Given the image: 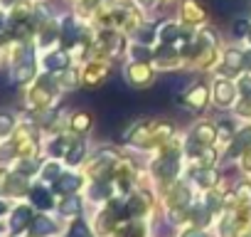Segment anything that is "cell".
Instances as JSON below:
<instances>
[{
	"label": "cell",
	"mask_w": 251,
	"mask_h": 237,
	"mask_svg": "<svg viewBox=\"0 0 251 237\" xmlns=\"http://www.w3.org/2000/svg\"><path fill=\"white\" fill-rule=\"evenodd\" d=\"M249 146H251V129H244V131L239 134V139L231 144V148H229V156H239V153H244Z\"/></svg>",
	"instance_id": "6da1fadb"
},
{
	"label": "cell",
	"mask_w": 251,
	"mask_h": 237,
	"mask_svg": "<svg viewBox=\"0 0 251 237\" xmlns=\"http://www.w3.org/2000/svg\"><path fill=\"white\" fill-rule=\"evenodd\" d=\"M79 185H81V178H76V176H62L57 180V190H62V193H76Z\"/></svg>",
	"instance_id": "7a4b0ae2"
},
{
	"label": "cell",
	"mask_w": 251,
	"mask_h": 237,
	"mask_svg": "<svg viewBox=\"0 0 251 237\" xmlns=\"http://www.w3.org/2000/svg\"><path fill=\"white\" fill-rule=\"evenodd\" d=\"M54 230H57V225L52 220H47V217H35V222H32V235L35 237H40L45 232H54Z\"/></svg>",
	"instance_id": "3957f363"
},
{
	"label": "cell",
	"mask_w": 251,
	"mask_h": 237,
	"mask_svg": "<svg viewBox=\"0 0 251 237\" xmlns=\"http://www.w3.org/2000/svg\"><path fill=\"white\" fill-rule=\"evenodd\" d=\"M214 94H217L219 104H229L231 96H234V87H231L229 82H219V84L214 87Z\"/></svg>",
	"instance_id": "277c9868"
},
{
	"label": "cell",
	"mask_w": 251,
	"mask_h": 237,
	"mask_svg": "<svg viewBox=\"0 0 251 237\" xmlns=\"http://www.w3.org/2000/svg\"><path fill=\"white\" fill-rule=\"evenodd\" d=\"M241 67H244V55L236 52V50L226 52V72H234V69H241Z\"/></svg>",
	"instance_id": "5b68a950"
},
{
	"label": "cell",
	"mask_w": 251,
	"mask_h": 237,
	"mask_svg": "<svg viewBox=\"0 0 251 237\" xmlns=\"http://www.w3.org/2000/svg\"><path fill=\"white\" fill-rule=\"evenodd\" d=\"M67 64H69V59H67L64 52H57V55H50L47 57V67L50 69H67Z\"/></svg>",
	"instance_id": "8992f818"
},
{
	"label": "cell",
	"mask_w": 251,
	"mask_h": 237,
	"mask_svg": "<svg viewBox=\"0 0 251 237\" xmlns=\"http://www.w3.org/2000/svg\"><path fill=\"white\" fill-rule=\"evenodd\" d=\"M200 144H209L212 139H214V129L212 126H207V124H202V126H197L195 129V134H192Z\"/></svg>",
	"instance_id": "52a82bcc"
},
{
	"label": "cell",
	"mask_w": 251,
	"mask_h": 237,
	"mask_svg": "<svg viewBox=\"0 0 251 237\" xmlns=\"http://www.w3.org/2000/svg\"><path fill=\"white\" fill-rule=\"evenodd\" d=\"M30 220V210L27 207H18L15 215H13V230H23Z\"/></svg>",
	"instance_id": "ba28073f"
},
{
	"label": "cell",
	"mask_w": 251,
	"mask_h": 237,
	"mask_svg": "<svg viewBox=\"0 0 251 237\" xmlns=\"http://www.w3.org/2000/svg\"><path fill=\"white\" fill-rule=\"evenodd\" d=\"M5 188H8L10 193H23V190L27 188V180H25V176H13V178H8Z\"/></svg>",
	"instance_id": "9c48e42d"
},
{
	"label": "cell",
	"mask_w": 251,
	"mask_h": 237,
	"mask_svg": "<svg viewBox=\"0 0 251 237\" xmlns=\"http://www.w3.org/2000/svg\"><path fill=\"white\" fill-rule=\"evenodd\" d=\"M59 210H62L64 215H76V212L81 210V203H79V198L72 195V198H67V200L59 205Z\"/></svg>",
	"instance_id": "30bf717a"
},
{
	"label": "cell",
	"mask_w": 251,
	"mask_h": 237,
	"mask_svg": "<svg viewBox=\"0 0 251 237\" xmlns=\"http://www.w3.org/2000/svg\"><path fill=\"white\" fill-rule=\"evenodd\" d=\"M81 156H84V144H81V141H76V144L72 146V151L67 153V161H69V163H79V161H81Z\"/></svg>",
	"instance_id": "8fae6325"
},
{
	"label": "cell",
	"mask_w": 251,
	"mask_h": 237,
	"mask_svg": "<svg viewBox=\"0 0 251 237\" xmlns=\"http://www.w3.org/2000/svg\"><path fill=\"white\" fill-rule=\"evenodd\" d=\"M13 131V116L8 114H0V136H5Z\"/></svg>",
	"instance_id": "7c38bea8"
},
{
	"label": "cell",
	"mask_w": 251,
	"mask_h": 237,
	"mask_svg": "<svg viewBox=\"0 0 251 237\" xmlns=\"http://www.w3.org/2000/svg\"><path fill=\"white\" fill-rule=\"evenodd\" d=\"M200 183H202V185H212V183H217V173H212V171H202V173H200Z\"/></svg>",
	"instance_id": "4fadbf2b"
},
{
	"label": "cell",
	"mask_w": 251,
	"mask_h": 237,
	"mask_svg": "<svg viewBox=\"0 0 251 237\" xmlns=\"http://www.w3.org/2000/svg\"><path fill=\"white\" fill-rule=\"evenodd\" d=\"M86 126H89V116H86V114L74 116V129H79V131H81V129H86Z\"/></svg>",
	"instance_id": "5bb4252c"
},
{
	"label": "cell",
	"mask_w": 251,
	"mask_h": 237,
	"mask_svg": "<svg viewBox=\"0 0 251 237\" xmlns=\"http://www.w3.org/2000/svg\"><path fill=\"white\" fill-rule=\"evenodd\" d=\"M143 207H146V205H143L141 200H136V198L128 203V212H131V215H141V212H143Z\"/></svg>",
	"instance_id": "9a60e30c"
},
{
	"label": "cell",
	"mask_w": 251,
	"mask_h": 237,
	"mask_svg": "<svg viewBox=\"0 0 251 237\" xmlns=\"http://www.w3.org/2000/svg\"><path fill=\"white\" fill-rule=\"evenodd\" d=\"M229 131H231V124H229V121L219 124V129H217V134H219V139H222V141H226V139H229Z\"/></svg>",
	"instance_id": "2e32d148"
},
{
	"label": "cell",
	"mask_w": 251,
	"mask_h": 237,
	"mask_svg": "<svg viewBox=\"0 0 251 237\" xmlns=\"http://www.w3.org/2000/svg\"><path fill=\"white\" fill-rule=\"evenodd\" d=\"M72 235H74V237H91V235L86 232V227H84V222H81V220H79V222L74 225V230H72Z\"/></svg>",
	"instance_id": "e0dca14e"
},
{
	"label": "cell",
	"mask_w": 251,
	"mask_h": 237,
	"mask_svg": "<svg viewBox=\"0 0 251 237\" xmlns=\"http://www.w3.org/2000/svg\"><path fill=\"white\" fill-rule=\"evenodd\" d=\"M35 203H40L42 207H50V205H52V200H47V195H45L42 190H35Z\"/></svg>",
	"instance_id": "ac0fdd59"
},
{
	"label": "cell",
	"mask_w": 251,
	"mask_h": 237,
	"mask_svg": "<svg viewBox=\"0 0 251 237\" xmlns=\"http://www.w3.org/2000/svg\"><path fill=\"white\" fill-rule=\"evenodd\" d=\"M207 205H209V207H217V205H219V195H209Z\"/></svg>",
	"instance_id": "d6986e66"
},
{
	"label": "cell",
	"mask_w": 251,
	"mask_h": 237,
	"mask_svg": "<svg viewBox=\"0 0 251 237\" xmlns=\"http://www.w3.org/2000/svg\"><path fill=\"white\" fill-rule=\"evenodd\" d=\"M244 67H251V52H249V55H244Z\"/></svg>",
	"instance_id": "ffe728a7"
},
{
	"label": "cell",
	"mask_w": 251,
	"mask_h": 237,
	"mask_svg": "<svg viewBox=\"0 0 251 237\" xmlns=\"http://www.w3.org/2000/svg\"><path fill=\"white\" fill-rule=\"evenodd\" d=\"M5 183H8V180H5V171L0 168V185H5Z\"/></svg>",
	"instance_id": "44dd1931"
},
{
	"label": "cell",
	"mask_w": 251,
	"mask_h": 237,
	"mask_svg": "<svg viewBox=\"0 0 251 237\" xmlns=\"http://www.w3.org/2000/svg\"><path fill=\"white\" fill-rule=\"evenodd\" d=\"M0 3H3V5H15L18 0H0Z\"/></svg>",
	"instance_id": "7402d4cb"
},
{
	"label": "cell",
	"mask_w": 251,
	"mask_h": 237,
	"mask_svg": "<svg viewBox=\"0 0 251 237\" xmlns=\"http://www.w3.org/2000/svg\"><path fill=\"white\" fill-rule=\"evenodd\" d=\"M187 237H202V232H190Z\"/></svg>",
	"instance_id": "603a6c76"
},
{
	"label": "cell",
	"mask_w": 251,
	"mask_h": 237,
	"mask_svg": "<svg viewBox=\"0 0 251 237\" xmlns=\"http://www.w3.org/2000/svg\"><path fill=\"white\" fill-rule=\"evenodd\" d=\"M5 212V203H0V215H3Z\"/></svg>",
	"instance_id": "cb8c5ba5"
},
{
	"label": "cell",
	"mask_w": 251,
	"mask_h": 237,
	"mask_svg": "<svg viewBox=\"0 0 251 237\" xmlns=\"http://www.w3.org/2000/svg\"><path fill=\"white\" fill-rule=\"evenodd\" d=\"M0 28H3V13H0Z\"/></svg>",
	"instance_id": "d4e9b609"
},
{
	"label": "cell",
	"mask_w": 251,
	"mask_h": 237,
	"mask_svg": "<svg viewBox=\"0 0 251 237\" xmlns=\"http://www.w3.org/2000/svg\"><path fill=\"white\" fill-rule=\"evenodd\" d=\"M249 40H251V30H249Z\"/></svg>",
	"instance_id": "484cf974"
},
{
	"label": "cell",
	"mask_w": 251,
	"mask_h": 237,
	"mask_svg": "<svg viewBox=\"0 0 251 237\" xmlns=\"http://www.w3.org/2000/svg\"><path fill=\"white\" fill-rule=\"evenodd\" d=\"M246 237H251V232H249V235H246Z\"/></svg>",
	"instance_id": "4316f807"
}]
</instances>
